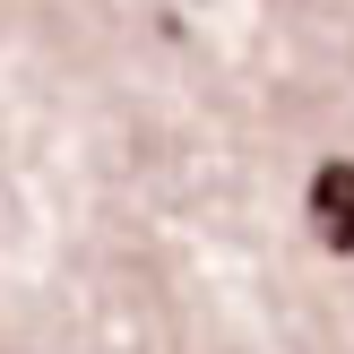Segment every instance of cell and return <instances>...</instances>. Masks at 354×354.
Here are the masks:
<instances>
[{
  "label": "cell",
  "mask_w": 354,
  "mask_h": 354,
  "mask_svg": "<svg viewBox=\"0 0 354 354\" xmlns=\"http://www.w3.org/2000/svg\"><path fill=\"white\" fill-rule=\"evenodd\" d=\"M303 207H311V234H320L328 251H354V156H328V165L311 173Z\"/></svg>",
  "instance_id": "cell-1"
}]
</instances>
